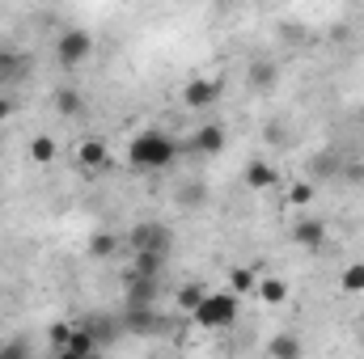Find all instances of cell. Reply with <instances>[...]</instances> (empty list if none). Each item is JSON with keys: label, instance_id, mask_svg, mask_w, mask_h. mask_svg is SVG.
Wrapping results in <instances>:
<instances>
[{"label": "cell", "instance_id": "cell-1", "mask_svg": "<svg viewBox=\"0 0 364 359\" xmlns=\"http://www.w3.org/2000/svg\"><path fill=\"white\" fill-rule=\"evenodd\" d=\"M182 157V144L174 136H166L161 127H144L132 136L127 144V165L132 170H144V174H157V170H170Z\"/></svg>", "mask_w": 364, "mask_h": 359}, {"label": "cell", "instance_id": "cell-2", "mask_svg": "<svg viewBox=\"0 0 364 359\" xmlns=\"http://www.w3.org/2000/svg\"><path fill=\"white\" fill-rule=\"evenodd\" d=\"M237 313H242V296L233 287H225V292H203V300L191 309V321L199 330H225L237 321Z\"/></svg>", "mask_w": 364, "mask_h": 359}, {"label": "cell", "instance_id": "cell-3", "mask_svg": "<svg viewBox=\"0 0 364 359\" xmlns=\"http://www.w3.org/2000/svg\"><path fill=\"white\" fill-rule=\"evenodd\" d=\"M90 55H93V34L85 26L60 30V38H55V60H60V68H81V64H90Z\"/></svg>", "mask_w": 364, "mask_h": 359}, {"label": "cell", "instance_id": "cell-4", "mask_svg": "<svg viewBox=\"0 0 364 359\" xmlns=\"http://www.w3.org/2000/svg\"><path fill=\"white\" fill-rule=\"evenodd\" d=\"M220 97H225V85H220L216 77H191V81L182 85V106H186V110H195V114L216 110V106H220Z\"/></svg>", "mask_w": 364, "mask_h": 359}, {"label": "cell", "instance_id": "cell-5", "mask_svg": "<svg viewBox=\"0 0 364 359\" xmlns=\"http://www.w3.org/2000/svg\"><path fill=\"white\" fill-rule=\"evenodd\" d=\"M127 245H132V254H136V250L170 254V228H166V224H157V220H140V224H132Z\"/></svg>", "mask_w": 364, "mask_h": 359}, {"label": "cell", "instance_id": "cell-6", "mask_svg": "<svg viewBox=\"0 0 364 359\" xmlns=\"http://www.w3.org/2000/svg\"><path fill=\"white\" fill-rule=\"evenodd\" d=\"M225 144H229L225 123H199L195 136H191V144H186V153H195V157H220Z\"/></svg>", "mask_w": 364, "mask_h": 359}, {"label": "cell", "instance_id": "cell-7", "mask_svg": "<svg viewBox=\"0 0 364 359\" xmlns=\"http://www.w3.org/2000/svg\"><path fill=\"white\" fill-rule=\"evenodd\" d=\"M292 241L305 245V250H322V245H326V224H322L318 216H301V220L292 224Z\"/></svg>", "mask_w": 364, "mask_h": 359}, {"label": "cell", "instance_id": "cell-8", "mask_svg": "<svg viewBox=\"0 0 364 359\" xmlns=\"http://www.w3.org/2000/svg\"><path fill=\"white\" fill-rule=\"evenodd\" d=\"M97 351V338H93V326H73V334H68V343L60 347V355L64 359H90Z\"/></svg>", "mask_w": 364, "mask_h": 359}, {"label": "cell", "instance_id": "cell-9", "mask_svg": "<svg viewBox=\"0 0 364 359\" xmlns=\"http://www.w3.org/2000/svg\"><path fill=\"white\" fill-rule=\"evenodd\" d=\"M246 186L250 190H275L279 186V174H275V165L272 161H263V157H250V165H246Z\"/></svg>", "mask_w": 364, "mask_h": 359}, {"label": "cell", "instance_id": "cell-10", "mask_svg": "<svg viewBox=\"0 0 364 359\" xmlns=\"http://www.w3.org/2000/svg\"><path fill=\"white\" fill-rule=\"evenodd\" d=\"M157 287H161V279H157V275H132L127 304H132V309H144V304H153V300H157Z\"/></svg>", "mask_w": 364, "mask_h": 359}, {"label": "cell", "instance_id": "cell-11", "mask_svg": "<svg viewBox=\"0 0 364 359\" xmlns=\"http://www.w3.org/2000/svg\"><path fill=\"white\" fill-rule=\"evenodd\" d=\"M275 81H279V68H275V60H255V64L246 68V85H250L255 93L275 89Z\"/></svg>", "mask_w": 364, "mask_h": 359}, {"label": "cell", "instance_id": "cell-12", "mask_svg": "<svg viewBox=\"0 0 364 359\" xmlns=\"http://www.w3.org/2000/svg\"><path fill=\"white\" fill-rule=\"evenodd\" d=\"M26 72H30V60H26L21 51H9V47H0V85H17Z\"/></svg>", "mask_w": 364, "mask_h": 359}, {"label": "cell", "instance_id": "cell-13", "mask_svg": "<svg viewBox=\"0 0 364 359\" xmlns=\"http://www.w3.org/2000/svg\"><path fill=\"white\" fill-rule=\"evenodd\" d=\"M51 106H55L64 118H81V114H85V97H81V89H73V85H64V89L51 93Z\"/></svg>", "mask_w": 364, "mask_h": 359}, {"label": "cell", "instance_id": "cell-14", "mask_svg": "<svg viewBox=\"0 0 364 359\" xmlns=\"http://www.w3.org/2000/svg\"><path fill=\"white\" fill-rule=\"evenodd\" d=\"M106 161H110V148H106L102 140H81V144H77V165H81V170H102Z\"/></svg>", "mask_w": 364, "mask_h": 359}, {"label": "cell", "instance_id": "cell-15", "mask_svg": "<svg viewBox=\"0 0 364 359\" xmlns=\"http://www.w3.org/2000/svg\"><path fill=\"white\" fill-rule=\"evenodd\" d=\"M161 270H166V254H153V250L132 254V275H157L161 279Z\"/></svg>", "mask_w": 364, "mask_h": 359}, {"label": "cell", "instance_id": "cell-16", "mask_svg": "<svg viewBox=\"0 0 364 359\" xmlns=\"http://www.w3.org/2000/svg\"><path fill=\"white\" fill-rule=\"evenodd\" d=\"M263 304H284L288 300V283L284 279H275V275H267V279H259V292H255Z\"/></svg>", "mask_w": 364, "mask_h": 359}, {"label": "cell", "instance_id": "cell-17", "mask_svg": "<svg viewBox=\"0 0 364 359\" xmlns=\"http://www.w3.org/2000/svg\"><path fill=\"white\" fill-rule=\"evenodd\" d=\"M229 287H233L237 296H255V292H259V275L250 267H233L229 270Z\"/></svg>", "mask_w": 364, "mask_h": 359}, {"label": "cell", "instance_id": "cell-18", "mask_svg": "<svg viewBox=\"0 0 364 359\" xmlns=\"http://www.w3.org/2000/svg\"><path fill=\"white\" fill-rule=\"evenodd\" d=\"M55 153H60V144H55L51 136H34V140H30V161H34V165H51Z\"/></svg>", "mask_w": 364, "mask_h": 359}, {"label": "cell", "instance_id": "cell-19", "mask_svg": "<svg viewBox=\"0 0 364 359\" xmlns=\"http://www.w3.org/2000/svg\"><path fill=\"white\" fill-rule=\"evenodd\" d=\"M339 287H343V292H352V296H360V292H364V263L343 267V275H339Z\"/></svg>", "mask_w": 364, "mask_h": 359}, {"label": "cell", "instance_id": "cell-20", "mask_svg": "<svg viewBox=\"0 0 364 359\" xmlns=\"http://www.w3.org/2000/svg\"><path fill=\"white\" fill-rule=\"evenodd\" d=\"M314 194H318L314 182H292V186H288V203H292V207H309Z\"/></svg>", "mask_w": 364, "mask_h": 359}, {"label": "cell", "instance_id": "cell-21", "mask_svg": "<svg viewBox=\"0 0 364 359\" xmlns=\"http://www.w3.org/2000/svg\"><path fill=\"white\" fill-rule=\"evenodd\" d=\"M114 233H93V241H90V258H110L114 254Z\"/></svg>", "mask_w": 364, "mask_h": 359}, {"label": "cell", "instance_id": "cell-22", "mask_svg": "<svg viewBox=\"0 0 364 359\" xmlns=\"http://www.w3.org/2000/svg\"><path fill=\"white\" fill-rule=\"evenodd\" d=\"M203 292H208V287H199V283H186V287L178 292V309H182V313H191V309L203 300Z\"/></svg>", "mask_w": 364, "mask_h": 359}, {"label": "cell", "instance_id": "cell-23", "mask_svg": "<svg viewBox=\"0 0 364 359\" xmlns=\"http://www.w3.org/2000/svg\"><path fill=\"white\" fill-rule=\"evenodd\" d=\"M267 351H272V355H301V343H296V338H284V334H279V338H275Z\"/></svg>", "mask_w": 364, "mask_h": 359}, {"label": "cell", "instance_id": "cell-24", "mask_svg": "<svg viewBox=\"0 0 364 359\" xmlns=\"http://www.w3.org/2000/svg\"><path fill=\"white\" fill-rule=\"evenodd\" d=\"M68 334H73V326H68V321H60V326H51V338H55V351H60V347L68 343Z\"/></svg>", "mask_w": 364, "mask_h": 359}, {"label": "cell", "instance_id": "cell-25", "mask_svg": "<svg viewBox=\"0 0 364 359\" xmlns=\"http://www.w3.org/2000/svg\"><path fill=\"white\" fill-rule=\"evenodd\" d=\"M13 114H17V101H13L9 93H0V123H4V118H13Z\"/></svg>", "mask_w": 364, "mask_h": 359}]
</instances>
